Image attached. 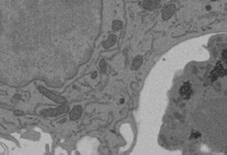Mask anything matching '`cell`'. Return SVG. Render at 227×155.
<instances>
[{
  "mask_svg": "<svg viewBox=\"0 0 227 155\" xmlns=\"http://www.w3.org/2000/svg\"><path fill=\"white\" fill-rule=\"evenodd\" d=\"M69 110V107L67 105H64L62 107H59L58 109H50V110H44L42 111V115H47V116H57L60 115V114L66 113Z\"/></svg>",
  "mask_w": 227,
  "mask_h": 155,
  "instance_id": "1",
  "label": "cell"
},
{
  "mask_svg": "<svg viewBox=\"0 0 227 155\" xmlns=\"http://www.w3.org/2000/svg\"><path fill=\"white\" fill-rule=\"evenodd\" d=\"M224 75H225V68H224L223 65H221V63H217V65H216L215 70L212 72V75H211V78H210L211 82L215 81L218 77H223Z\"/></svg>",
  "mask_w": 227,
  "mask_h": 155,
  "instance_id": "2",
  "label": "cell"
},
{
  "mask_svg": "<svg viewBox=\"0 0 227 155\" xmlns=\"http://www.w3.org/2000/svg\"><path fill=\"white\" fill-rule=\"evenodd\" d=\"M193 93V90H192V87H191L190 83H186L181 87V90H180V94L183 96V98L185 99H190L191 95Z\"/></svg>",
  "mask_w": 227,
  "mask_h": 155,
  "instance_id": "3",
  "label": "cell"
},
{
  "mask_svg": "<svg viewBox=\"0 0 227 155\" xmlns=\"http://www.w3.org/2000/svg\"><path fill=\"white\" fill-rule=\"evenodd\" d=\"M159 5V0H144V6L146 9H154Z\"/></svg>",
  "mask_w": 227,
  "mask_h": 155,
  "instance_id": "4",
  "label": "cell"
},
{
  "mask_svg": "<svg viewBox=\"0 0 227 155\" xmlns=\"http://www.w3.org/2000/svg\"><path fill=\"white\" fill-rule=\"evenodd\" d=\"M175 12V6L174 5H171V6L165 7L164 12H163V15H164V19H168L174 14Z\"/></svg>",
  "mask_w": 227,
  "mask_h": 155,
  "instance_id": "5",
  "label": "cell"
},
{
  "mask_svg": "<svg viewBox=\"0 0 227 155\" xmlns=\"http://www.w3.org/2000/svg\"><path fill=\"white\" fill-rule=\"evenodd\" d=\"M81 112H82V108L81 106H76L73 109V111L71 112V119L72 120H77L79 117L81 116Z\"/></svg>",
  "mask_w": 227,
  "mask_h": 155,
  "instance_id": "6",
  "label": "cell"
},
{
  "mask_svg": "<svg viewBox=\"0 0 227 155\" xmlns=\"http://www.w3.org/2000/svg\"><path fill=\"white\" fill-rule=\"evenodd\" d=\"M115 41H116L115 35H110V36L108 37V39L105 40V42L103 44V47H105V49H109V47H112V45L115 44Z\"/></svg>",
  "mask_w": 227,
  "mask_h": 155,
  "instance_id": "7",
  "label": "cell"
},
{
  "mask_svg": "<svg viewBox=\"0 0 227 155\" xmlns=\"http://www.w3.org/2000/svg\"><path fill=\"white\" fill-rule=\"evenodd\" d=\"M142 63V58L140 57H137L134 58L133 60V68H137L140 67V65Z\"/></svg>",
  "mask_w": 227,
  "mask_h": 155,
  "instance_id": "8",
  "label": "cell"
},
{
  "mask_svg": "<svg viewBox=\"0 0 227 155\" xmlns=\"http://www.w3.org/2000/svg\"><path fill=\"white\" fill-rule=\"evenodd\" d=\"M121 26H122L121 21H119V20H114V21H113V30L120 29Z\"/></svg>",
  "mask_w": 227,
  "mask_h": 155,
  "instance_id": "9",
  "label": "cell"
},
{
  "mask_svg": "<svg viewBox=\"0 0 227 155\" xmlns=\"http://www.w3.org/2000/svg\"><path fill=\"white\" fill-rule=\"evenodd\" d=\"M100 68H101L102 72H105L106 71V63H105V60H102L100 62Z\"/></svg>",
  "mask_w": 227,
  "mask_h": 155,
  "instance_id": "10",
  "label": "cell"
},
{
  "mask_svg": "<svg viewBox=\"0 0 227 155\" xmlns=\"http://www.w3.org/2000/svg\"><path fill=\"white\" fill-rule=\"evenodd\" d=\"M201 134L199 133V132H194V133H192V135H191V138H199Z\"/></svg>",
  "mask_w": 227,
  "mask_h": 155,
  "instance_id": "11",
  "label": "cell"
},
{
  "mask_svg": "<svg viewBox=\"0 0 227 155\" xmlns=\"http://www.w3.org/2000/svg\"><path fill=\"white\" fill-rule=\"evenodd\" d=\"M222 58H223L224 62H225V60H226V49L223 50V52H222Z\"/></svg>",
  "mask_w": 227,
  "mask_h": 155,
  "instance_id": "12",
  "label": "cell"
}]
</instances>
